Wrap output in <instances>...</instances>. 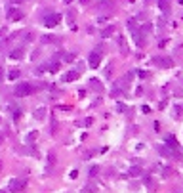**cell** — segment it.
I'll use <instances>...</instances> for the list:
<instances>
[{"label":"cell","instance_id":"obj_1","mask_svg":"<svg viewBox=\"0 0 183 193\" xmlns=\"http://www.w3.org/2000/svg\"><path fill=\"white\" fill-rule=\"evenodd\" d=\"M32 92V86H31V82H17V86H15V98H27Z\"/></svg>","mask_w":183,"mask_h":193},{"label":"cell","instance_id":"obj_2","mask_svg":"<svg viewBox=\"0 0 183 193\" xmlns=\"http://www.w3.org/2000/svg\"><path fill=\"white\" fill-rule=\"evenodd\" d=\"M88 63H90L92 69H97V67H99V63H101V55H99V52H92V54L88 55Z\"/></svg>","mask_w":183,"mask_h":193},{"label":"cell","instance_id":"obj_3","mask_svg":"<svg viewBox=\"0 0 183 193\" xmlns=\"http://www.w3.org/2000/svg\"><path fill=\"white\" fill-rule=\"evenodd\" d=\"M59 19H61V15L50 14V15H46V17H44V25H46V27H55V25L59 23Z\"/></svg>","mask_w":183,"mask_h":193},{"label":"cell","instance_id":"obj_4","mask_svg":"<svg viewBox=\"0 0 183 193\" xmlns=\"http://www.w3.org/2000/svg\"><path fill=\"white\" fill-rule=\"evenodd\" d=\"M23 187H25V180H11L10 186H8V189L15 193V191H21Z\"/></svg>","mask_w":183,"mask_h":193},{"label":"cell","instance_id":"obj_5","mask_svg":"<svg viewBox=\"0 0 183 193\" xmlns=\"http://www.w3.org/2000/svg\"><path fill=\"white\" fill-rule=\"evenodd\" d=\"M80 77L78 71H69V73H65L63 77H61V82H72V80H76Z\"/></svg>","mask_w":183,"mask_h":193},{"label":"cell","instance_id":"obj_6","mask_svg":"<svg viewBox=\"0 0 183 193\" xmlns=\"http://www.w3.org/2000/svg\"><path fill=\"white\" fill-rule=\"evenodd\" d=\"M8 17H10V19H21V17H23V14H21L19 10H10Z\"/></svg>","mask_w":183,"mask_h":193},{"label":"cell","instance_id":"obj_7","mask_svg":"<svg viewBox=\"0 0 183 193\" xmlns=\"http://www.w3.org/2000/svg\"><path fill=\"white\" fill-rule=\"evenodd\" d=\"M166 143H168L172 149H177V142H176V138H174V136H168V138H166Z\"/></svg>","mask_w":183,"mask_h":193},{"label":"cell","instance_id":"obj_8","mask_svg":"<svg viewBox=\"0 0 183 193\" xmlns=\"http://www.w3.org/2000/svg\"><path fill=\"white\" fill-rule=\"evenodd\" d=\"M158 6H160V10L168 12L170 10V0H158Z\"/></svg>","mask_w":183,"mask_h":193},{"label":"cell","instance_id":"obj_9","mask_svg":"<svg viewBox=\"0 0 183 193\" xmlns=\"http://www.w3.org/2000/svg\"><path fill=\"white\" fill-rule=\"evenodd\" d=\"M10 58H11V59H21V58H23V50H14V52L10 54Z\"/></svg>","mask_w":183,"mask_h":193},{"label":"cell","instance_id":"obj_10","mask_svg":"<svg viewBox=\"0 0 183 193\" xmlns=\"http://www.w3.org/2000/svg\"><path fill=\"white\" fill-rule=\"evenodd\" d=\"M42 42L44 44H50V42H55V38H54V35H46V37H42Z\"/></svg>","mask_w":183,"mask_h":193},{"label":"cell","instance_id":"obj_11","mask_svg":"<svg viewBox=\"0 0 183 193\" xmlns=\"http://www.w3.org/2000/svg\"><path fill=\"white\" fill-rule=\"evenodd\" d=\"M92 86H93V90L101 92V84H99V80H97V78H93V80H92Z\"/></svg>","mask_w":183,"mask_h":193},{"label":"cell","instance_id":"obj_12","mask_svg":"<svg viewBox=\"0 0 183 193\" xmlns=\"http://www.w3.org/2000/svg\"><path fill=\"white\" fill-rule=\"evenodd\" d=\"M17 77H19V71H17V69H15V71H11V73L8 75V78H10V80H14V78H17Z\"/></svg>","mask_w":183,"mask_h":193},{"label":"cell","instance_id":"obj_13","mask_svg":"<svg viewBox=\"0 0 183 193\" xmlns=\"http://www.w3.org/2000/svg\"><path fill=\"white\" fill-rule=\"evenodd\" d=\"M48 163H50V168H52V164L55 163V155H54V153H50V155H48ZM48 172H50V170H48Z\"/></svg>","mask_w":183,"mask_h":193},{"label":"cell","instance_id":"obj_14","mask_svg":"<svg viewBox=\"0 0 183 193\" xmlns=\"http://www.w3.org/2000/svg\"><path fill=\"white\" fill-rule=\"evenodd\" d=\"M63 59H65V61H72V59H75V54H65Z\"/></svg>","mask_w":183,"mask_h":193},{"label":"cell","instance_id":"obj_15","mask_svg":"<svg viewBox=\"0 0 183 193\" xmlns=\"http://www.w3.org/2000/svg\"><path fill=\"white\" fill-rule=\"evenodd\" d=\"M130 174H132V176H139V174H141V168H132V170H130Z\"/></svg>","mask_w":183,"mask_h":193},{"label":"cell","instance_id":"obj_16","mask_svg":"<svg viewBox=\"0 0 183 193\" xmlns=\"http://www.w3.org/2000/svg\"><path fill=\"white\" fill-rule=\"evenodd\" d=\"M93 191H95V187H90V186H88V187H84V193H93Z\"/></svg>","mask_w":183,"mask_h":193},{"label":"cell","instance_id":"obj_17","mask_svg":"<svg viewBox=\"0 0 183 193\" xmlns=\"http://www.w3.org/2000/svg\"><path fill=\"white\" fill-rule=\"evenodd\" d=\"M113 31H115V29H113V27H109V29H105V31H103V37H107V35H111Z\"/></svg>","mask_w":183,"mask_h":193},{"label":"cell","instance_id":"obj_18","mask_svg":"<svg viewBox=\"0 0 183 193\" xmlns=\"http://www.w3.org/2000/svg\"><path fill=\"white\" fill-rule=\"evenodd\" d=\"M57 67H59V63L54 61V63H52V67H50V71H57Z\"/></svg>","mask_w":183,"mask_h":193},{"label":"cell","instance_id":"obj_19","mask_svg":"<svg viewBox=\"0 0 183 193\" xmlns=\"http://www.w3.org/2000/svg\"><path fill=\"white\" fill-rule=\"evenodd\" d=\"M42 113H44V109H38V111H36V115H34V117H36V119H42V117H44Z\"/></svg>","mask_w":183,"mask_h":193},{"label":"cell","instance_id":"obj_20","mask_svg":"<svg viewBox=\"0 0 183 193\" xmlns=\"http://www.w3.org/2000/svg\"><path fill=\"white\" fill-rule=\"evenodd\" d=\"M19 117H21V111H19V109L14 111V119H19Z\"/></svg>","mask_w":183,"mask_h":193},{"label":"cell","instance_id":"obj_21","mask_svg":"<svg viewBox=\"0 0 183 193\" xmlns=\"http://www.w3.org/2000/svg\"><path fill=\"white\" fill-rule=\"evenodd\" d=\"M95 172H97V166H93V168H90V174H92V176H95Z\"/></svg>","mask_w":183,"mask_h":193},{"label":"cell","instance_id":"obj_22","mask_svg":"<svg viewBox=\"0 0 183 193\" xmlns=\"http://www.w3.org/2000/svg\"><path fill=\"white\" fill-rule=\"evenodd\" d=\"M63 2H65V4H71V2H72V0H63Z\"/></svg>","mask_w":183,"mask_h":193},{"label":"cell","instance_id":"obj_23","mask_svg":"<svg viewBox=\"0 0 183 193\" xmlns=\"http://www.w3.org/2000/svg\"><path fill=\"white\" fill-rule=\"evenodd\" d=\"M15 2H23V0H15Z\"/></svg>","mask_w":183,"mask_h":193},{"label":"cell","instance_id":"obj_24","mask_svg":"<svg viewBox=\"0 0 183 193\" xmlns=\"http://www.w3.org/2000/svg\"><path fill=\"white\" fill-rule=\"evenodd\" d=\"M0 193H8V191H0Z\"/></svg>","mask_w":183,"mask_h":193}]
</instances>
